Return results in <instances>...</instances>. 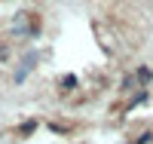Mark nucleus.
Wrapping results in <instances>:
<instances>
[{
  "instance_id": "1",
  "label": "nucleus",
  "mask_w": 153,
  "mask_h": 144,
  "mask_svg": "<svg viewBox=\"0 0 153 144\" xmlns=\"http://www.w3.org/2000/svg\"><path fill=\"white\" fill-rule=\"evenodd\" d=\"M34 61H37V55H28V58H25V64H22V71L16 74V80H19V83L25 80V77H28V71H31V64H34Z\"/></svg>"
}]
</instances>
